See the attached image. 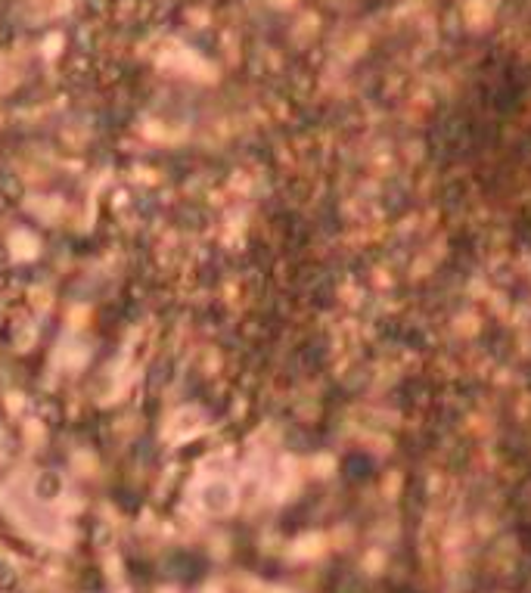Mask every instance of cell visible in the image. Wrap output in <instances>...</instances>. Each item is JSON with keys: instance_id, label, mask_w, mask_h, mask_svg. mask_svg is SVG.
I'll list each match as a JSON object with an SVG mask.
<instances>
[{"instance_id": "obj_1", "label": "cell", "mask_w": 531, "mask_h": 593, "mask_svg": "<svg viewBox=\"0 0 531 593\" xmlns=\"http://www.w3.org/2000/svg\"><path fill=\"white\" fill-rule=\"evenodd\" d=\"M19 181L16 177H10V174H0V202L4 205H16L19 202Z\"/></svg>"}, {"instance_id": "obj_2", "label": "cell", "mask_w": 531, "mask_h": 593, "mask_svg": "<svg viewBox=\"0 0 531 593\" xmlns=\"http://www.w3.org/2000/svg\"><path fill=\"white\" fill-rule=\"evenodd\" d=\"M56 488H59V481H56V478H53V475H44V478H41V494H47V491L53 494V491H56Z\"/></svg>"}]
</instances>
